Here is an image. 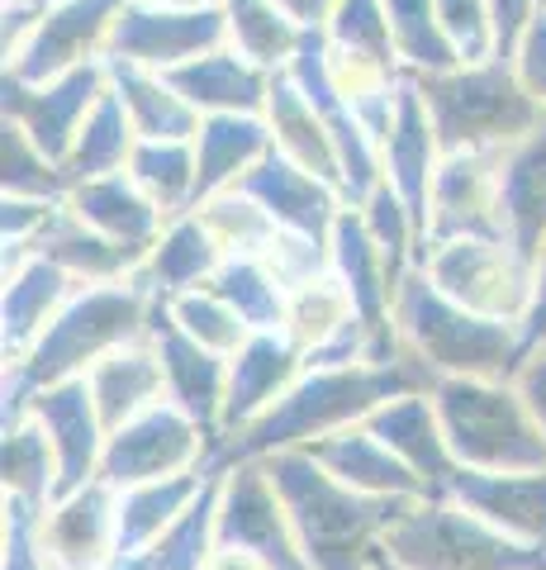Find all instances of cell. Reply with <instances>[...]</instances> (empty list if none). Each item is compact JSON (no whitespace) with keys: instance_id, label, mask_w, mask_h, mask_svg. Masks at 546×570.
I'll use <instances>...</instances> for the list:
<instances>
[{"instance_id":"obj_23","label":"cell","mask_w":546,"mask_h":570,"mask_svg":"<svg viewBox=\"0 0 546 570\" xmlns=\"http://www.w3.org/2000/svg\"><path fill=\"white\" fill-rule=\"evenodd\" d=\"M305 371V356L286 333H252L234 356H228V400H224V438L242 433L267 409L286 395Z\"/></svg>"},{"instance_id":"obj_54","label":"cell","mask_w":546,"mask_h":570,"mask_svg":"<svg viewBox=\"0 0 546 570\" xmlns=\"http://www.w3.org/2000/svg\"><path fill=\"white\" fill-rule=\"evenodd\" d=\"M514 385H518V395L527 400V409H533V419H537L542 438H546V347H537V352L518 366Z\"/></svg>"},{"instance_id":"obj_15","label":"cell","mask_w":546,"mask_h":570,"mask_svg":"<svg viewBox=\"0 0 546 570\" xmlns=\"http://www.w3.org/2000/svg\"><path fill=\"white\" fill-rule=\"evenodd\" d=\"M328 247H332V276L347 285L351 309H357V318L376 343V362H404V343H399V324H395V299H399L404 276L385 262V253L376 247V238L366 234L357 209H343Z\"/></svg>"},{"instance_id":"obj_5","label":"cell","mask_w":546,"mask_h":570,"mask_svg":"<svg viewBox=\"0 0 546 570\" xmlns=\"http://www.w3.org/2000/svg\"><path fill=\"white\" fill-rule=\"evenodd\" d=\"M418 86L423 105L443 153H508L523 134L542 124V105L527 96L514 62H475L433 71V77H409Z\"/></svg>"},{"instance_id":"obj_33","label":"cell","mask_w":546,"mask_h":570,"mask_svg":"<svg viewBox=\"0 0 546 570\" xmlns=\"http://www.w3.org/2000/svg\"><path fill=\"white\" fill-rule=\"evenodd\" d=\"M86 385H91L96 409L110 433L119 423L148 414L152 404L167 400V371H162V356H157L152 337H138V343L110 352L100 366H91Z\"/></svg>"},{"instance_id":"obj_61","label":"cell","mask_w":546,"mask_h":570,"mask_svg":"<svg viewBox=\"0 0 546 570\" xmlns=\"http://www.w3.org/2000/svg\"><path fill=\"white\" fill-rule=\"evenodd\" d=\"M542 570H546V566H542Z\"/></svg>"},{"instance_id":"obj_56","label":"cell","mask_w":546,"mask_h":570,"mask_svg":"<svg viewBox=\"0 0 546 570\" xmlns=\"http://www.w3.org/2000/svg\"><path fill=\"white\" fill-rule=\"evenodd\" d=\"M280 10L290 14V20L299 24V29H328V20H332V10L343 6V0H276Z\"/></svg>"},{"instance_id":"obj_22","label":"cell","mask_w":546,"mask_h":570,"mask_svg":"<svg viewBox=\"0 0 546 570\" xmlns=\"http://www.w3.org/2000/svg\"><path fill=\"white\" fill-rule=\"evenodd\" d=\"M242 190H248L280 228H290V234H305V238H324V243L332 238V228H338L343 209H351L343 200V190H332L314 171L295 167L290 157H280L276 148L261 157V163L248 176H242Z\"/></svg>"},{"instance_id":"obj_57","label":"cell","mask_w":546,"mask_h":570,"mask_svg":"<svg viewBox=\"0 0 546 570\" xmlns=\"http://www.w3.org/2000/svg\"><path fill=\"white\" fill-rule=\"evenodd\" d=\"M205 570H271L261 557H252V551H242V547H215V557H209Z\"/></svg>"},{"instance_id":"obj_60","label":"cell","mask_w":546,"mask_h":570,"mask_svg":"<svg viewBox=\"0 0 546 570\" xmlns=\"http://www.w3.org/2000/svg\"><path fill=\"white\" fill-rule=\"evenodd\" d=\"M0 6H24V0H0Z\"/></svg>"},{"instance_id":"obj_49","label":"cell","mask_w":546,"mask_h":570,"mask_svg":"<svg viewBox=\"0 0 546 570\" xmlns=\"http://www.w3.org/2000/svg\"><path fill=\"white\" fill-rule=\"evenodd\" d=\"M437 20H443V33H447V43H451V52H456V62L461 67L499 58L495 20H489L485 0H437Z\"/></svg>"},{"instance_id":"obj_25","label":"cell","mask_w":546,"mask_h":570,"mask_svg":"<svg viewBox=\"0 0 546 570\" xmlns=\"http://www.w3.org/2000/svg\"><path fill=\"white\" fill-rule=\"evenodd\" d=\"M167 77L176 81V91L196 105V115L209 119V115H267L276 71L257 67L252 58H242L238 48L224 43L196 62L167 71Z\"/></svg>"},{"instance_id":"obj_27","label":"cell","mask_w":546,"mask_h":570,"mask_svg":"<svg viewBox=\"0 0 546 570\" xmlns=\"http://www.w3.org/2000/svg\"><path fill=\"white\" fill-rule=\"evenodd\" d=\"M299 452H309L328 475H338L343 485L361 490V494H376V499H428L423 480L404 466V461L385 448L366 423L343 428V433H332V438H319V442H309V448H299Z\"/></svg>"},{"instance_id":"obj_8","label":"cell","mask_w":546,"mask_h":570,"mask_svg":"<svg viewBox=\"0 0 546 570\" xmlns=\"http://www.w3.org/2000/svg\"><path fill=\"white\" fill-rule=\"evenodd\" d=\"M418 272L461 309L499 318V324L523 328L527 305H533V262L508 238H461L428 247L418 257Z\"/></svg>"},{"instance_id":"obj_20","label":"cell","mask_w":546,"mask_h":570,"mask_svg":"<svg viewBox=\"0 0 546 570\" xmlns=\"http://www.w3.org/2000/svg\"><path fill=\"white\" fill-rule=\"evenodd\" d=\"M447 499L504 538L546 551V471H456Z\"/></svg>"},{"instance_id":"obj_32","label":"cell","mask_w":546,"mask_h":570,"mask_svg":"<svg viewBox=\"0 0 546 570\" xmlns=\"http://www.w3.org/2000/svg\"><path fill=\"white\" fill-rule=\"evenodd\" d=\"M33 257H48L52 266H62L72 281L81 285H115V281H133L143 253L105 238L100 228H91L72 205L58 209V219L48 224V234L33 247Z\"/></svg>"},{"instance_id":"obj_39","label":"cell","mask_w":546,"mask_h":570,"mask_svg":"<svg viewBox=\"0 0 546 570\" xmlns=\"http://www.w3.org/2000/svg\"><path fill=\"white\" fill-rule=\"evenodd\" d=\"M129 176L143 195L167 214V219H181V214H196V138H138V148L129 157Z\"/></svg>"},{"instance_id":"obj_28","label":"cell","mask_w":546,"mask_h":570,"mask_svg":"<svg viewBox=\"0 0 546 570\" xmlns=\"http://www.w3.org/2000/svg\"><path fill=\"white\" fill-rule=\"evenodd\" d=\"M499 205L504 238L533 262L546 243V115L533 134L499 153Z\"/></svg>"},{"instance_id":"obj_51","label":"cell","mask_w":546,"mask_h":570,"mask_svg":"<svg viewBox=\"0 0 546 570\" xmlns=\"http://www.w3.org/2000/svg\"><path fill=\"white\" fill-rule=\"evenodd\" d=\"M0 570H58L39 542V519L14 504H6V523H0Z\"/></svg>"},{"instance_id":"obj_45","label":"cell","mask_w":546,"mask_h":570,"mask_svg":"<svg viewBox=\"0 0 546 570\" xmlns=\"http://www.w3.org/2000/svg\"><path fill=\"white\" fill-rule=\"evenodd\" d=\"M0 190L24 195V200H67L72 181H67L62 163H52L20 124L0 119Z\"/></svg>"},{"instance_id":"obj_42","label":"cell","mask_w":546,"mask_h":570,"mask_svg":"<svg viewBox=\"0 0 546 570\" xmlns=\"http://www.w3.org/2000/svg\"><path fill=\"white\" fill-rule=\"evenodd\" d=\"M351 318H357V309H351V295L347 285L338 276H319L309 285H295L290 291V305H286V324H280V333L290 337V343L299 347V356L319 352L324 343H332Z\"/></svg>"},{"instance_id":"obj_43","label":"cell","mask_w":546,"mask_h":570,"mask_svg":"<svg viewBox=\"0 0 546 570\" xmlns=\"http://www.w3.org/2000/svg\"><path fill=\"white\" fill-rule=\"evenodd\" d=\"M385 14H390L404 77H433V71L461 67L443 33V20H437V0H385Z\"/></svg>"},{"instance_id":"obj_1","label":"cell","mask_w":546,"mask_h":570,"mask_svg":"<svg viewBox=\"0 0 546 570\" xmlns=\"http://www.w3.org/2000/svg\"><path fill=\"white\" fill-rule=\"evenodd\" d=\"M437 376L404 347V362H357V366H305L299 381L280 395L257 423L224 438L215 452L219 471L228 461H267L276 452H299L319 438H332L343 428H357L376 414L385 400L433 390Z\"/></svg>"},{"instance_id":"obj_26","label":"cell","mask_w":546,"mask_h":570,"mask_svg":"<svg viewBox=\"0 0 546 570\" xmlns=\"http://www.w3.org/2000/svg\"><path fill=\"white\" fill-rule=\"evenodd\" d=\"M267 129H271V148L280 157H290L295 167L314 171L319 181H328L332 190H343L347 200V176H343V157H338V142H332L328 124L319 119V110L309 105V96L295 86L290 71H276L271 81V96H267Z\"/></svg>"},{"instance_id":"obj_58","label":"cell","mask_w":546,"mask_h":570,"mask_svg":"<svg viewBox=\"0 0 546 570\" xmlns=\"http://www.w3.org/2000/svg\"><path fill=\"white\" fill-rule=\"evenodd\" d=\"M143 6H181V10H200V6H224V0H143Z\"/></svg>"},{"instance_id":"obj_52","label":"cell","mask_w":546,"mask_h":570,"mask_svg":"<svg viewBox=\"0 0 546 570\" xmlns=\"http://www.w3.org/2000/svg\"><path fill=\"white\" fill-rule=\"evenodd\" d=\"M485 6H489V20H495V48H499V58L514 62L523 33L533 29V20L542 14L546 0H485Z\"/></svg>"},{"instance_id":"obj_11","label":"cell","mask_w":546,"mask_h":570,"mask_svg":"<svg viewBox=\"0 0 546 570\" xmlns=\"http://www.w3.org/2000/svg\"><path fill=\"white\" fill-rule=\"evenodd\" d=\"M224 43H228L224 6L181 10V6H143V0H129L115 20L110 58L105 62L176 71V67L196 62V58H205V52H215Z\"/></svg>"},{"instance_id":"obj_17","label":"cell","mask_w":546,"mask_h":570,"mask_svg":"<svg viewBox=\"0 0 546 570\" xmlns=\"http://www.w3.org/2000/svg\"><path fill=\"white\" fill-rule=\"evenodd\" d=\"M148 337H152L157 356H162V371H167V400L219 442L224 400H228V356L200 347L196 337H186L176 328V318L167 314V305L152 309Z\"/></svg>"},{"instance_id":"obj_34","label":"cell","mask_w":546,"mask_h":570,"mask_svg":"<svg viewBox=\"0 0 546 570\" xmlns=\"http://www.w3.org/2000/svg\"><path fill=\"white\" fill-rule=\"evenodd\" d=\"M209 485V471H190V475H167V480H143V485H125L115 499V542H119V561L138 557L143 547H152L162 532L196 504ZM115 561V566H119Z\"/></svg>"},{"instance_id":"obj_24","label":"cell","mask_w":546,"mask_h":570,"mask_svg":"<svg viewBox=\"0 0 546 570\" xmlns=\"http://www.w3.org/2000/svg\"><path fill=\"white\" fill-rule=\"evenodd\" d=\"M77 291L81 281H72L48 257H29L14 272H6V281H0V347H6V362H20Z\"/></svg>"},{"instance_id":"obj_3","label":"cell","mask_w":546,"mask_h":570,"mask_svg":"<svg viewBox=\"0 0 546 570\" xmlns=\"http://www.w3.org/2000/svg\"><path fill=\"white\" fill-rule=\"evenodd\" d=\"M267 466L290 509L309 570H371L385 547V532L414 504V499H376L351 490L338 475H328L309 452H276L267 456Z\"/></svg>"},{"instance_id":"obj_10","label":"cell","mask_w":546,"mask_h":570,"mask_svg":"<svg viewBox=\"0 0 546 570\" xmlns=\"http://www.w3.org/2000/svg\"><path fill=\"white\" fill-rule=\"evenodd\" d=\"M219 547L252 551L271 570H309L290 509L276 490L267 461H228V466H219Z\"/></svg>"},{"instance_id":"obj_40","label":"cell","mask_w":546,"mask_h":570,"mask_svg":"<svg viewBox=\"0 0 546 570\" xmlns=\"http://www.w3.org/2000/svg\"><path fill=\"white\" fill-rule=\"evenodd\" d=\"M224 24L228 48H238L267 71H290L309 39V29H299L276 0H224Z\"/></svg>"},{"instance_id":"obj_44","label":"cell","mask_w":546,"mask_h":570,"mask_svg":"<svg viewBox=\"0 0 546 570\" xmlns=\"http://www.w3.org/2000/svg\"><path fill=\"white\" fill-rule=\"evenodd\" d=\"M196 214H200V224L209 228V238L219 243L224 262L228 257H267V247L280 234V224L242 186L215 195V200H205Z\"/></svg>"},{"instance_id":"obj_19","label":"cell","mask_w":546,"mask_h":570,"mask_svg":"<svg viewBox=\"0 0 546 570\" xmlns=\"http://www.w3.org/2000/svg\"><path fill=\"white\" fill-rule=\"evenodd\" d=\"M366 428H371L385 448H390L404 466L423 480L428 499L447 494L451 475L461 466H456V452L447 442L443 414H437V404H433V390H409V395L385 400L376 414L366 419Z\"/></svg>"},{"instance_id":"obj_9","label":"cell","mask_w":546,"mask_h":570,"mask_svg":"<svg viewBox=\"0 0 546 570\" xmlns=\"http://www.w3.org/2000/svg\"><path fill=\"white\" fill-rule=\"evenodd\" d=\"M215 452H219V442L190 414H181L171 400H162V404H152L148 414L119 423L115 433L105 438L100 480L125 490V485H143V480L209 471L215 466Z\"/></svg>"},{"instance_id":"obj_46","label":"cell","mask_w":546,"mask_h":570,"mask_svg":"<svg viewBox=\"0 0 546 570\" xmlns=\"http://www.w3.org/2000/svg\"><path fill=\"white\" fill-rule=\"evenodd\" d=\"M361 214V224H366V234L376 238V247L385 253V262L395 266L399 276H409L414 266H418V253H423V234H418V219L409 214V205L395 195V186L380 176V186L366 195L361 205H351Z\"/></svg>"},{"instance_id":"obj_48","label":"cell","mask_w":546,"mask_h":570,"mask_svg":"<svg viewBox=\"0 0 546 570\" xmlns=\"http://www.w3.org/2000/svg\"><path fill=\"white\" fill-rule=\"evenodd\" d=\"M324 39L343 52H361V58H380L399 67L395 52V33H390V14H385V0H343L332 10V20L324 29ZM404 71V67H399Z\"/></svg>"},{"instance_id":"obj_31","label":"cell","mask_w":546,"mask_h":570,"mask_svg":"<svg viewBox=\"0 0 546 570\" xmlns=\"http://www.w3.org/2000/svg\"><path fill=\"white\" fill-rule=\"evenodd\" d=\"M67 205H72L91 228H100L105 238L125 243V247H133V253H143V257H148V247L162 238V228L171 224L167 214L148 200L143 186H138L129 171H115V176H100V181L72 186Z\"/></svg>"},{"instance_id":"obj_35","label":"cell","mask_w":546,"mask_h":570,"mask_svg":"<svg viewBox=\"0 0 546 570\" xmlns=\"http://www.w3.org/2000/svg\"><path fill=\"white\" fill-rule=\"evenodd\" d=\"M0 490H6V504L33 513V519H43V513L58 504L62 466H58V452H52L39 419L24 414L20 423L0 428Z\"/></svg>"},{"instance_id":"obj_2","label":"cell","mask_w":546,"mask_h":570,"mask_svg":"<svg viewBox=\"0 0 546 570\" xmlns=\"http://www.w3.org/2000/svg\"><path fill=\"white\" fill-rule=\"evenodd\" d=\"M157 299L138 281H115V285H81L67 299V309L43 328L20 362H6V409H0V428L20 423L29 414V395L58 381H81L91 376L110 352L138 343L152 328Z\"/></svg>"},{"instance_id":"obj_55","label":"cell","mask_w":546,"mask_h":570,"mask_svg":"<svg viewBox=\"0 0 546 570\" xmlns=\"http://www.w3.org/2000/svg\"><path fill=\"white\" fill-rule=\"evenodd\" d=\"M523 343L527 352L546 347V243L533 257V305H527V318H523Z\"/></svg>"},{"instance_id":"obj_30","label":"cell","mask_w":546,"mask_h":570,"mask_svg":"<svg viewBox=\"0 0 546 570\" xmlns=\"http://www.w3.org/2000/svg\"><path fill=\"white\" fill-rule=\"evenodd\" d=\"M271 153V129L261 115H209L196 134V209L224 190H238L261 157Z\"/></svg>"},{"instance_id":"obj_14","label":"cell","mask_w":546,"mask_h":570,"mask_svg":"<svg viewBox=\"0 0 546 570\" xmlns=\"http://www.w3.org/2000/svg\"><path fill=\"white\" fill-rule=\"evenodd\" d=\"M461 238H504L499 153H447L443 167H437L423 253Z\"/></svg>"},{"instance_id":"obj_29","label":"cell","mask_w":546,"mask_h":570,"mask_svg":"<svg viewBox=\"0 0 546 570\" xmlns=\"http://www.w3.org/2000/svg\"><path fill=\"white\" fill-rule=\"evenodd\" d=\"M224 266V253L219 243L209 238V228L200 224V214H181V219H171L162 228V238L148 247L143 266H138V285L157 299V305H171L176 295L186 291H200L219 276Z\"/></svg>"},{"instance_id":"obj_37","label":"cell","mask_w":546,"mask_h":570,"mask_svg":"<svg viewBox=\"0 0 546 570\" xmlns=\"http://www.w3.org/2000/svg\"><path fill=\"white\" fill-rule=\"evenodd\" d=\"M219 547V471H209L205 494L176 519L152 547L119 561L115 570H205Z\"/></svg>"},{"instance_id":"obj_59","label":"cell","mask_w":546,"mask_h":570,"mask_svg":"<svg viewBox=\"0 0 546 570\" xmlns=\"http://www.w3.org/2000/svg\"><path fill=\"white\" fill-rule=\"evenodd\" d=\"M371 570H409V566H399V561L390 557V551H385V547H380V557H376V566H371Z\"/></svg>"},{"instance_id":"obj_47","label":"cell","mask_w":546,"mask_h":570,"mask_svg":"<svg viewBox=\"0 0 546 570\" xmlns=\"http://www.w3.org/2000/svg\"><path fill=\"white\" fill-rule=\"evenodd\" d=\"M167 314L176 318V328H181L186 337H196L200 347L209 352H219V356H234L242 343L252 337V328L242 324V314L228 305L224 295H215L209 285H200V291H186V295H176Z\"/></svg>"},{"instance_id":"obj_18","label":"cell","mask_w":546,"mask_h":570,"mask_svg":"<svg viewBox=\"0 0 546 570\" xmlns=\"http://www.w3.org/2000/svg\"><path fill=\"white\" fill-rule=\"evenodd\" d=\"M29 419H39V428L52 442V452H58L62 494L100 475V456H105V438H110V428H105V419H100L86 376L33 390L29 395Z\"/></svg>"},{"instance_id":"obj_12","label":"cell","mask_w":546,"mask_h":570,"mask_svg":"<svg viewBox=\"0 0 546 570\" xmlns=\"http://www.w3.org/2000/svg\"><path fill=\"white\" fill-rule=\"evenodd\" d=\"M110 91V67H81L52 81H20L14 71H0V119L20 124L52 163H67L72 142L81 134L86 115Z\"/></svg>"},{"instance_id":"obj_7","label":"cell","mask_w":546,"mask_h":570,"mask_svg":"<svg viewBox=\"0 0 546 570\" xmlns=\"http://www.w3.org/2000/svg\"><path fill=\"white\" fill-rule=\"evenodd\" d=\"M385 551L409 570H542L546 551L504 538L456 499H414L385 532Z\"/></svg>"},{"instance_id":"obj_38","label":"cell","mask_w":546,"mask_h":570,"mask_svg":"<svg viewBox=\"0 0 546 570\" xmlns=\"http://www.w3.org/2000/svg\"><path fill=\"white\" fill-rule=\"evenodd\" d=\"M138 148V129L125 110V100L115 91H105L96 100V110L86 115L81 134L72 142V153H67V181L81 186V181H100V176H115V171H129V157Z\"/></svg>"},{"instance_id":"obj_41","label":"cell","mask_w":546,"mask_h":570,"mask_svg":"<svg viewBox=\"0 0 546 570\" xmlns=\"http://www.w3.org/2000/svg\"><path fill=\"white\" fill-rule=\"evenodd\" d=\"M209 291L224 295L252 333H280V324H286L290 291L261 257H228L219 266V276L209 281Z\"/></svg>"},{"instance_id":"obj_4","label":"cell","mask_w":546,"mask_h":570,"mask_svg":"<svg viewBox=\"0 0 546 570\" xmlns=\"http://www.w3.org/2000/svg\"><path fill=\"white\" fill-rule=\"evenodd\" d=\"M395 324H399V343L437 381H514L518 366L533 356L518 324H499V318H480L461 309L418 266L399 281Z\"/></svg>"},{"instance_id":"obj_6","label":"cell","mask_w":546,"mask_h":570,"mask_svg":"<svg viewBox=\"0 0 546 570\" xmlns=\"http://www.w3.org/2000/svg\"><path fill=\"white\" fill-rule=\"evenodd\" d=\"M456 466L466 471H546V438L514 381H437Z\"/></svg>"},{"instance_id":"obj_36","label":"cell","mask_w":546,"mask_h":570,"mask_svg":"<svg viewBox=\"0 0 546 570\" xmlns=\"http://www.w3.org/2000/svg\"><path fill=\"white\" fill-rule=\"evenodd\" d=\"M110 67V91L125 100V110L133 119L138 138H196L200 134V115L167 71H148V67H129V62H105Z\"/></svg>"},{"instance_id":"obj_50","label":"cell","mask_w":546,"mask_h":570,"mask_svg":"<svg viewBox=\"0 0 546 570\" xmlns=\"http://www.w3.org/2000/svg\"><path fill=\"white\" fill-rule=\"evenodd\" d=\"M271 266V272L280 276V285L286 291H295V285H309L332 272V247L324 238H305V234H290V228H280L276 243L267 247V257H261Z\"/></svg>"},{"instance_id":"obj_13","label":"cell","mask_w":546,"mask_h":570,"mask_svg":"<svg viewBox=\"0 0 546 570\" xmlns=\"http://www.w3.org/2000/svg\"><path fill=\"white\" fill-rule=\"evenodd\" d=\"M125 6L129 0H52L33 39L20 48V58L6 62V71H14L20 81H52L105 62Z\"/></svg>"},{"instance_id":"obj_21","label":"cell","mask_w":546,"mask_h":570,"mask_svg":"<svg viewBox=\"0 0 546 570\" xmlns=\"http://www.w3.org/2000/svg\"><path fill=\"white\" fill-rule=\"evenodd\" d=\"M443 157L447 153L428 119V105H423L414 81H404L399 105H395V124H390V134L380 138V176L395 186L399 200L409 205V214L418 219V234L428 228V200H433V181H437Z\"/></svg>"},{"instance_id":"obj_16","label":"cell","mask_w":546,"mask_h":570,"mask_svg":"<svg viewBox=\"0 0 546 570\" xmlns=\"http://www.w3.org/2000/svg\"><path fill=\"white\" fill-rule=\"evenodd\" d=\"M115 499L119 490L100 475L58 494V504L39 519V542L48 551V561L58 570H115L119 561Z\"/></svg>"},{"instance_id":"obj_53","label":"cell","mask_w":546,"mask_h":570,"mask_svg":"<svg viewBox=\"0 0 546 570\" xmlns=\"http://www.w3.org/2000/svg\"><path fill=\"white\" fill-rule=\"evenodd\" d=\"M514 71H518V81L527 86V96L546 110V6L533 20V29L523 33V43L514 52Z\"/></svg>"}]
</instances>
